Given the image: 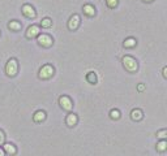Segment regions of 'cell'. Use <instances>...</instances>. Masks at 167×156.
Listing matches in <instances>:
<instances>
[{
  "mask_svg": "<svg viewBox=\"0 0 167 156\" xmlns=\"http://www.w3.org/2000/svg\"><path fill=\"white\" fill-rule=\"evenodd\" d=\"M59 103H60L61 108H63V109H65V111H71V109H72V107H73V104H72V102H71V99H69L68 96H60Z\"/></svg>",
  "mask_w": 167,
  "mask_h": 156,
  "instance_id": "cell-5",
  "label": "cell"
},
{
  "mask_svg": "<svg viewBox=\"0 0 167 156\" xmlns=\"http://www.w3.org/2000/svg\"><path fill=\"white\" fill-rule=\"evenodd\" d=\"M52 74H54V68H52L51 65H45V67H42V69L39 70V77H41L42 80L51 78Z\"/></svg>",
  "mask_w": 167,
  "mask_h": 156,
  "instance_id": "cell-3",
  "label": "cell"
},
{
  "mask_svg": "<svg viewBox=\"0 0 167 156\" xmlns=\"http://www.w3.org/2000/svg\"><path fill=\"white\" fill-rule=\"evenodd\" d=\"M17 69H19V65H17L16 59H11L7 63V67H5L7 74L11 76V77H15L17 74Z\"/></svg>",
  "mask_w": 167,
  "mask_h": 156,
  "instance_id": "cell-2",
  "label": "cell"
},
{
  "mask_svg": "<svg viewBox=\"0 0 167 156\" xmlns=\"http://www.w3.org/2000/svg\"><path fill=\"white\" fill-rule=\"evenodd\" d=\"M39 31H41L39 26L33 25V26H30V28L28 29V31H26V37H28V38H34V37L39 35Z\"/></svg>",
  "mask_w": 167,
  "mask_h": 156,
  "instance_id": "cell-7",
  "label": "cell"
},
{
  "mask_svg": "<svg viewBox=\"0 0 167 156\" xmlns=\"http://www.w3.org/2000/svg\"><path fill=\"white\" fill-rule=\"evenodd\" d=\"M86 80L89 81L90 83H95V82H97V77H95V74H94V73H91V72H90L89 74L86 76Z\"/></svg>",
  "mask_w": 167,
  "mask_h": 156,
  "instance_id": "cell-19",
  "label": "cell"
},
{
  "mask_svg": "<svg viewBox=\"0 0 167 156\" xmlns=\"http://www.w3.org/2000/svg\"><path fill=\"white\" fill-rule=\"evenodd\" d=\"M123 65L128 72H136L137 70V63L132 56H124L123 57Z\"/></svg>",
  "mask_w": 167,
  "mask_h": 156,
  "instance_id": "cell-1",
  "label": "cell"
},
{
  "mask_svg": "<svg viewBox=\"0 0 167 156\" xmlns=\"http://www.w3.org/2000/svg\"><path fill=\"white\" fill-rule=\"evenodd\" d=\"M107 2V5L110 8H115L118 5V0H106Z\"/></svg>",
  "mask_w": 167,
  "mask_h": 156,
  "instance_id": "cell-21",
  "label": "cell"
},
{
  "mask_svg": "<svg viewBox=\"0 0 167 156\" xmlns=\"http://www.w3.org/2000/svg\"><path fill=\"white\" fill-rule=\"evenodd\" d=\"M5 152H8L9 155H15L16 152H17V150H16V147L13 146V145H11V143H5L4 145V148H3Z\"/></svg>",
  "mask_w": 167,
  "mask_h": 156,
  "instance_id": "cell-12",
  "label": "cell"
},
{
  "mask_svg": "<svg viewBox=\"0 0 167 156\" xmlns=\"http://www.w3.org/2000/svg\"><path fill=\"white\" fill-rule=\"evenodd\" d=\"M45 119H46V112L45 111H38V112H36V115L33 116V120L36 121V122H42Z\"/></svg>",
  "mask_w": 167,
  "mask_h": 156,
  "instance_id": "cell-10",
  "label": "cell"
},
{
  "mask_svg": "<svg viewBox=\"0 0 167 156\" xmlns=\"http://www.w3.org/2000/svg\"><path fill=\"white\" fill-rule=\"evenodd\" d=\"M22 13L26 17H29V18H34V17H36V11H34V8L32 5H28V4L22 7Z\"/></svg>",
  "mask_w": 167,
  "mask_h": 156,
  "instance_id": "cell-8",
  "label": "cell"
},
{
  "mask_svg": "<svg viewBox=\"0 0 167 156\" xmlns=\"http://www.w3.org/2000/svg\"><path fill=\"white\" fill-rule=\"evenodd\" d=\"M8 26H9V29L15 30V31H17V30H20V29H21V24H20V22H17V21H11Z\"/></svg>",
  "mask_w": 167,
  "mask_h": 156,
  "instance_id": "cell-15",
  "label": "cell"
},
{
  "mask_svg": "<svg viewBox=\"0 0 167 156\" xmlns=\"http://www.w3.org/2000/svg\"><path fill=\"white\" fill-rule=\"evenodd\" d=\"M144 2H153V0H144Z\"/></svg>",
  "mask_w": 167,
  "mask_h": 156,
  "instance_id": "cell-26",
  "label": "cell"
},
{
  "mask_svg": "<svg viewBox=\"0 0 167 156\" xmlns=\"http://www.w3.org/2000/svg\"><path fill=\"white\" fill-rule=\"evenodd\" d=\"M0 156H4V150L0 148Z\"/></svg>",
  "mask_w": 167,
  "mask_h": 156,
  "instance_id": "cell-25",
  "label": "cell"
},
{
  "mask_svg": "<svg viewBox=\"0 0 167 156\" xmlns=\"http://www.w3.org/2000/svg\"><path fill=\"white\" fill-rule=\"evenodd\" d=\"M145 90V86L144 85H138V91H144Z\"/></svg>",
  "mask_w": 167,
  "mask_h": 156,
  "instance_id": "cell-23",
  "label": "cell"
},
{
  "mask_svg": "<svg viewBox=\"0 0 167 156\" xmlns=\"http://www.w3.org/2000/svg\"><path fill=\"white\" fill-rule=\"evenodd\" d=\"M4 139H5V135H4V133L0 130V146L4 143Z\"/></svg>",
  "mask_w": 167,
  "mask_h": 156,
  "instance_id": "cell-22",
  "label": "cell"
},
{
  "mask_svg": "<svg viewBox=\"0 0 167 156\" xmlns=\"http://www.w3.org/2000/svg\"><path fill=\"white\" fill-rule=\"evenodd\" d=\"M38 43L43 47H51L52 46V38L47 34H42V35H38Z\"/></svg>",
  "mask_w": 167,
  "mask_h": 156,
  "instance_id": "cell-4",
  "label": "cell"
},
{
  "mask_svg": "<svg viewBox=\"0 0 167 156\" xmlns=\"http://www.w3.org/2000/svg\"><path fill=\"white\" fill-rule=\"evenodd\" d=\"M77 116L74 115V113H69L67 116V119H65V122H67L68 126H74V125L77 124Z\"/></svg>",
  "mask_w": 167,
  "mask_h": 156,
  "instance_id": "cell-9",
  "label": "cell"
},
{
  "mask_svg": "<svg viewBox=\"0 0 167 156\" xmlns=\"http://www.w3.org/2000/svg\"><path fill=\"white\" fill-rule=\"evenodd\" d=\"M136 46V39L133 38H128V39H125V42H124V47H127V48H131V47H135Z\"/></svg>",
  "mask_w": 167,
  "mask_h": 156,
  "instance_id": "cell-14",
  "label": "cell"
},
{
  "mask_svg": "<svg viewBox=\"0 0 167 156\" xmlns=\"http://www.w3.org/2000/svg\"><path fill=\"white\" fill-rule=\"evenodd\" d=\"M110 116H111V119L118 120V119H120V112L118 109H112L111 112H110Z\"/></svg>",
  "mask_w": 167,
  "mask_h": 156,
  "instance_id": "cell-18",
  "label": "cell"
},
{
  "mask_svg": "<svg viewBox=\"0 0 167 156\" xmlns=\"http://www.w3.org/2000/svg\"><path fill=\"white\" fill-rule=\"evenodd\" d=\"M78 26H80V17H78V15H73L71 18H69L68 28L71 30H76Z\"/></svg>",
  "mask_w": 167,
  "mask_h": 156,
  "instance_id": "cell-6",
  "label": "cell"
},
{
  "mask_svg": "<svg viewBox=\"0 0 167 156\" xmlns=\"http://www.w3.org/2000/svg\"><path fill=\"white\" fill-rule=\"evenodd\" d=\"M41 25H42V28H50V26L52 25V21L50 18H43L41 21Z\"/></svg>",
  "mask_w": 167,
  "mask_h": 156,
  "instance_id": "cell-17",
  "label": "cell"
},
{
  "mask_svg": "<svg viewBox=\"0 0 167 156\" xmlns=\"http://www.w3.org/2000/svg\"><path fill=\"white\" fill-rule=\"evenodd\" d=\"M163 77H167V68H163Z\"/></svg>",
  "mask_w": 167,
  "mask_h": 156,
  "instance_id": "cell-24",
  "label": "cell"
},
{
  "mask_svg": "<svg viewBox=\"0 0 167 156\" xmlns=\"http://www.w3.org/2000/svg\"><path fill=\"white\" fill-rule=\"evenodd\" d=\"M157 137L161 138V139H165V138L167 137V130H161V132L157 133Z\"/></svg>",
  "mask_w": 167,
  "mask_h": 156,
  "instance_id": "cell-20",
  "label": "cell"
},
{
  "mask_svg": "<svg viewBox=\"0 0 167 156\" xmlns=\"http://www.w3.org/2000/svg\"><path fill=\"white\" fill-rule=\"evenodd\" d=\"M131 117H132V120H135V121H140L144 117V115L140 109H133L131 112Z\"/></svg>",
  "mask_w": 167,
  "mask_h": 156,
  "instance_id": "cell-11",
  "label": "cell"
},
{
  "mask_svg": "<svg viewBox=\"0 0 167 156\" xmlns=\"http://www.w3.org/2000/svg\"><path fill=\"white\" fill-rule=\"evenodd\" d=\"M166 148H167V142H166V141H161V142L157 145V150L161 151V152L166 151Z\"/></svg>",
  "mask_w": 167,
  "mask_h": 156,
  "instance_id": "cell-16",
  "label": "cell"
},
{
  "mask_svg": "<svg viewBox=\"0 0 167 156\" xmlns=\"http://www.w3.org/2000/svg\"><path fill=\"white\" fill-rule=\"evenodd\" d=\"M84 13H86L87 16H94L95 15V11H94V7H91V5H84Z\"/></svg>",
  "mask_w": 167,
  "mask_h": 156,
  "instance_id": "cell-13",
  "label": "cell"
}]
</instances>
